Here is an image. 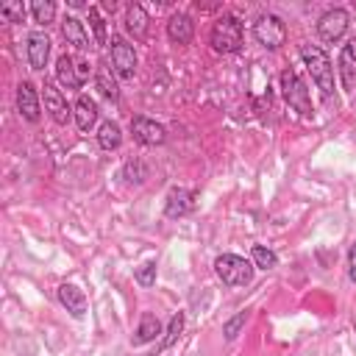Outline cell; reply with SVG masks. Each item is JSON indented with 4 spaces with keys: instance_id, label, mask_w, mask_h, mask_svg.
<instances>
[{
    "instance_id": "6da1fadb",
    "label": "cell",
    "mask_w": 356,
    "mask_h": 356,
    "mask_svg": "<svg viewBox=\"0 0 356 356\" xmlns=\"http://www.w3.org/2000/svg\"><path fill=\"white\" fill-rule=\"evenodd\" d=\"M298 53H300V58H303V64H306L312 81L317 83L320 95H323L325 100H331V97H334V67H331L328 53H325L320 44H300Z\"/></svg>"
},
{
    "instance_id": "7a4b0ae2",
    "label": "cell",
    "mask_w": 356,
    "mask_h": 356,
    "mask_svg": "<svg viewBox=\"0 0 356 356\" xmlns=\"http://www.w3.org/2000/svg\"><path fill=\"white\" fill-rule=\"evenodd\" d=\"M242 36H245V31H242L239 17L222 14V17L214 19V25H211V31H209V44H211L214 53L231 56V53H236V50L242 47Z\"/></svg>"
},
{
    "instance_id": "3957f363",
    "label": "cell",
    "mask_w": 356,
    "mask_h": 356,
    "mask_svg": "<svg viewBox=\"0 0 356 356\" xmlns=\"http://www.w3.org/2000/svg\"><path fill=\"white\" fill-rule=\"evenodd\" d=\"M214 273H217V278H220L225 286H248V284H253L256 267H253V261H248L245 256L220 253V256L214 259Z\"/></svg>"
},
{
    "instance_id": "277c9868",
    "label": "cell",
    "mask_w": 356,
    "mask_h": 356,
    "mask_svg": "<svg viewBox=\"0 0 356 356\" xmlns=\"http://www.w3.org/2000/svg\"><path fill=\"white\" fill-rule=\"evenodd\" d=\"M278 83H281V95H284V100H286V106L292 108V111H298L300 117H312V97H309V89H306V83L300 81V75L295 72V70H284L281 75H278Z\"/></svg>"
},
{
    "instance_id": "5b68a950",
    "label": "cell",
    "mask_w": 356,
    "mask_h": 356,
    "mask_svg": "<svg viewBox=\"0 0 356 356\" xmlns=\"http://www.w3.org/2000/svg\"><path fill=\"white\" fill-rule=\"evenodd\" d=\"M253 39L264 50H278L286 42V22L278 14H259L253 22Z\"/></svg>"
},
{
    "instance_id": "8992f818",
    "label": "cell",
    "mask_w": 356,
    "mask_h": 356,
    "mask_svg": "<svg viewBox=\"0 0 356 356\" xmlns=\"http://www.w3.org/2000/svg\"><path fill=\"white\" fill-rule=\"evenodd\" d=\"M348 25H350V14L345 8H339V6L328 8L317 19V36H320V42L334 44V42H339L348 33Z\"/></svg>"
},
{
    "instance_id": "52a82bcc",
    "label": "cell",
    "mask_w": 356,
    "mask_h": 356,
    "mask_svg": "<svg viewBox=\"0 0 356 356\" xmlns=\"http://www.w3.org/2000/svg\"><path fill=\"white\" fill-rule=\"evenodd\" d=\"M136 61L139 58H136L134 44L120 39V36H114L111 39V70H114V75L122 78V81H131L134 72H136Z\"/></svg>"
},
{
    "instance_id": "ba28073f",
    "label": "cell",
    "mask_w": 356,
    "mask_h": 356,
    "mask_svg": "<svg viewBox=\"0 0 356 356\" xmlns=\"http://www.w3.org/2000/svg\"><path fill=\"white\" fill-rule=\"evenodd\" d=\"M131 136H134V142H139L145 147H159L167 142V128L150 117L136 114V117H131Z\"/></svg>"
},
{
    "instance_id": "9c48e42d",
    "label": "cell",
    "mask_w": 356,
    "mask_h": 356,
    "mask_svg": "<svg viewBox=\"0 0 356 356\" xmlns=\"http://www.w3.org/2000/svg\"><path fill=\"white\" fill-rule=\"evenodd\" d=\"M42 97H44V111L50 114V120L56 125H67L72 120V106L67 103V97L61 95V89L53 81H44L42 86Z\"/></svg>"
},
{
    "instance_id": "30bf717a",
    "label": "cell",
    "mask_w": 356,
    "mask_h": 356,
    "mask_svg": "<svg viewBox=\"0 0 356 356\" xmlns=\"http://www.w3.org/2000/svg\"><path fill=\"white\" fill-rule=\"evenodd\" d=\"M197 206V192L195 189H186V186H172L164 197V217L170 220H178V217H186L192 214Z\"/></svg>"
},
{
    "instance_id": "8fae6325",
    "label": "cell",
    "mask_w": 356,
    "mask_h": 356,
    "mask_svg": "<svg viewBox=\"0 0 356 356\" xmlns=\"http://www.w3.org/2000/svg\"><path fill=\"white\" fill-rule=\"evenodd\" d=\"M25 56L33 72H42L50 58V36L44 31H31L25 39Z\"/></svg>"
},
{
    "instance_id": "7c38bea8",
    "label": "cell",
    "mask_w": 356,
    "mask_h": 356,
    "mask_svg": "<svg viewBox=\"0 0 356 356\" xmlns=\"http://www.w3.org/2000/svg\"><path fill=\"white\" fill-rule=\"evenodd\" d=\"M17 111L25 122H39L42 120V103H39V92L31 81H22L17 86Z\"/></svg>"
},
{
    "instance_id": "4fadbf2b",
    "label": "cell",
    "mask_w": 356,
    "mask_h": 356,
    "mask_svg": "<svg viewBox=\"0 0 356 356\" xmlns=\"http://www.w3.org/2000/svg\"><path fill=\"white\" fill-rule=\"evenodd\" d=\"M56 81L64 86V89H81L83 86V78H81V61L70 53H61L56 58Z\"/></svg>"
},
{
    "instance_id": "5bb4252c",
    "label": "cell",
    "mask_w": 356,
    "mask_h": 356,
    "mask_svg": "<svg viewBox=\"0 0 356 356\" xmlns=\"http://www.w3.org/2000/svg\"><path fill=\"white\" fill-rule=\"evenodd\" d=\"M337 72L342 78V89L353 92V86H356V39H348L342 44L339 58H337Z\"/></svg>"
},
{
    "instance_id": "9a60e30c",
    "label": "cell",
    "mask_w": 356,
    "mask_h": 356,
    "mask_svg": "<svg viewBox=\"0 0 356 356\" xmlns=\"http://www.w3.org/2000/svg\"><path fill=\"white\" fill-rule=\"evenodd\" d=\"M97 117H100V108H97L95 97H89V95H78V100L72 103V120H75L78 131H81V134H89V131L95 128Z\"/></svg>"
},
{
    "instance_id": "2e32d148",
    "label": "cell",
    "mask_w": 356,
    "mask_h": 356,
    "mask_svg": "<svg viewBox=\"0 0 356 356\" xmlns=\"http://www.w3.org/2000/svg\"><path fill=\"white\" fill-rule=\"evenodd\" d=\"M192 36H195V19L186 11H175L167 19V39L172 44H189Z\"/></svg>"
},
{
    "instance_id": "e0dca14e",
    "label": "cell",
    "mask_w": 356,
    "mask_h": 356,
    "mask_svg": "<svg viewBox=\"0 0 356 356\" xmlns=\"http://www.w3.org/2000/svg\"><path fill=\"white\" fill-rule=\"evenodd\" d=\"M56 295H58V303H61L75 320H81V317L86 314V295H83L75 284H61V286L56 289Z\"/></svg>"
},
{
    "instance_id": "ac0fdd59",
    "label": "cell",
    "mask_w": 356,
    "mask_h": 356,
    "mask_svg": "<svg viewBox=\"0 0 356 356\" xmlns=\"http://www.w3.org/2000/svg\"><path fill=\"white\" fill-rule=\"evenodd\" d=\"M159 334H164V325H161V320L153 314V312H142V317H139V325H136V331H134V337H131V345H147V342H153Z\"/></svg>"
},
{
    "instance_id": "d6986e66",
    "label": "cell",
    "mask_w": 356,
    "mask_h": 356,
    "mask_svg": "<svg viewBox=\"0 0 356 356\" xmlns=\"http://www.w3.org/2000/svg\"><path fill=\"white\" fill-rule=\"evenodd\" d=\"M61 36L67 39V44H72V47L81 50V53L92 47L89 33H86V28H83V22H81L78 17H64V19H61Z\"/></svg>"
},
{
    "instance_id": "ffe728a7",
    "label": "cell",
    "mask_w": 356,
    "mask_h": 356,
    "mask_svg": "<svg viewBox=\"0 0 356 356\" xmlns=\"http://www.w3.org/2000/svg\"><path fill=\"white\" fill-rule=\"evenodd\" d=\"M147 28H150L147 11H145L139 3H131V6L125 8V31H128L136 42H142V39L147 36Z\"/></svg>"
},
{
    "instance_id": "44dd1931",
    "label": "cell",
    "mask_w": 356,
    "mask_h": 356,
    "mask_svg": "<svg viewBox=\"0 0 356 356\" xmlns=\"http://www.w3.org/2000/svg\"><path fill=\"white\" fill-rule=\"evenodd\" d=\"M97 145L103 147V150H117L120 145H122V128L114 122V120H106V122H100V128H97Z\"/></svg>"
},
{
    "instance_id": "7402d4cb",
    "label": "cell",
    "mask_w": 356,
    "mask_h": 356,
    "mask_svg": "<svg viewBox=\"0 0 356 356\" xmlns=\"http://www.w3.org/2000/svg\"><path fill=\"white\" fill-rule=\"evenodd\" d=\"M184 325H186V317H184V312H175V314L170 317L167 328H164V337H161V342H159L156 353H161V350L172 348V345H175V339H178V337L184 334ZM156 353H153V356H156Z\"/></svg>"
},
{
    "instance_id": "603a6c76",
    "label": "cell",
    "mask_w": 356,
    "mask_h": 356,
    "mask_svg": "<svg viewBox=\"0 0 356 356\" xmlns=\"http://www.w3.org/2000/svg\"><path fill=\"white\" fill-rule=\"evenodd\" d=\"M122 178H125V184L142 186V184L150 178V170H147V164H145L142 159H128V161L122 164Z\"/></svg>"
},
{
    "instance_id": "cb8c5ba5",
    "label": "cell",
    "mask_w": 356,
    "mask_h": 356,
    "mask_svg": "<svg viewBox=\"0 0 356 356\" xmlns=\"http://www.w3.org/2000/svg\"><path fill=\"white\" fill-rule=\"evenodd\" d=\"M31 17H33L36 25L47 28L56 19V3H50V0H33L31 3Z\"/></svg>"
},
{
    "instance_id": "d4e9b609",
    "label": "cell",
    "mask_w": 356,
    "mask_h": 356,
    "mask_svg": "<svg viewBox=\"0 0 356 356\" xmlns=\"http://www.w3.org/2000/svg\"><path fill=\"white\" fill-rule=\"evenodd\" d=\"M95 86H97V92L108 100V103H117L120 100V89H117V81L106 72V70H97L95 72Z\"/></svg>"
},
{
    "instance_id": "484cf974",
    "label": "cell",
    "mask_w": 356,
    "mask_h": 356,
    "mask_svg": "<svg viewBox=\"0 0 356 356\" xmlns=\"http://www.w3.org/2000/svg\"><path fill=\"white\" fill-rule=\"evenodd\" d=\"M250 256H253V267H256V270H273V267H278L275 250H270V248H264V245H253V248H250Z\"/></svg>"
},
{
    "instance_id": "4316f807",
    "label": "cell",
    "mask_w": 356,
    "mask_h": 356,
    "mask_svg": "<svg viewBox=\"0 0 356 356\" xmlns=\"http://www.w3.org/2000/svg\"><path fill=\"white\" fill-rule=\"evenodd\" d=\"M89 25L95 31V44H106V19L97 6H89Z\"/></svg>"
},
{
    "instance_id": "83f0119b",
    "label": "cell",
    "mask_w": 356,
    "mask_h": 356,
    "mask_svg": "<svg viewBox=\"0 0 356 356\" xmlns=\"http://www.w3.org/2000/svg\"><path fill=\"white\" fill-rule=\"evenodd\" d=\"M156 270H159V264L156 261H145V264H139L136 270H134V278H136V284L139 286H153L156 284Z\"/></svg>"
},
{
    "instance_id": "f1b7e54d",
    "label": "cell",
    "mask_w": 356,
    "mask_h": 356,
    "mask_svg": "<svg viewBox=\"0 0 356 356\" xmlns=\"http://www.w3.org/2000/svg\"><path fill=\"white\" fill-rule=\"evenodd\" d=\"M28 11H31V8H25L19 0H8V3H3V6H0V14H3L8 22H22Z\"/></svg>"
},
{
    "instance_id": "f546056e",
    "label": "cell",
    "mask_w": 356,
    "mask_h": 356,
    "mask_svg": "<svg viewBox=\"0 0 356 356\" xmlns=\"http://www.w3.org/2000/svg\"><path fill=\"white\" fill-rule=\"evenodd\" d=\"M245 323H248V312H239V314H234L231 320H225V323H222V337H225L228 342H231V339H236Z\"/></svg>"
},
{
    "instance_id": "4dcf8cb0",
    "label": "cell",
    "mask_w": 356,
    "mask_h": 356,
    "mask_svg": "<svg viewBox=\"0 0 356 356\" xmlns=\"http://www.w3.org/2000/svg\"><path fill=\"white\" fill-rule=\"evenodd\" d=\"M348 278L356 281V239H353L350 248H348Z\"/></svg>"
},
{
    "instance_id": "1f68e13d",
    "label": "cell",
    "mask_w": 356,
    "mask_h": 356,
    "mask_svg": "<svg viewBox=\"0 0 356 356\" xmlns=\"http://www.w3.org/2000/svg\"><path fill=\"white\" fill-rule=\"evenodd\" d=\"M353 331H356V323H353Z\"/></svg>"
}]
</instances>
